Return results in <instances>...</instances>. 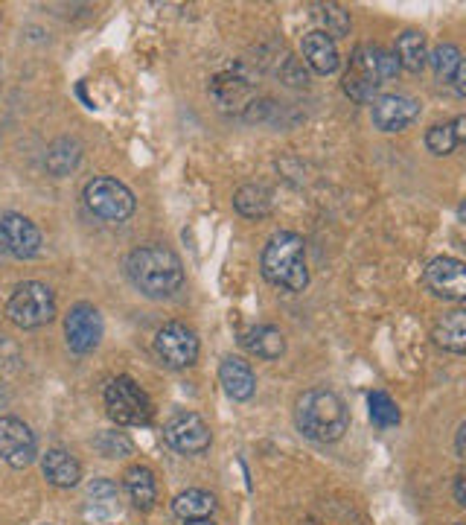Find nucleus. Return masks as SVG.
Wrapping results in <instances>:
<instances>
[{
    "instance_id": "1",
    "label": "nucleus",
    "mask_w": 466,
    "mask_h": 525,
    "mask_svg": "<svg viewBox=\"0 0 466 525\" xmlns=\"http://www.w3.org/2000/svg\"><path fill=\"white\" fill-rule=\"evenodd\" d=\"M126 272L132 283L149 298H167L181 289L184 283V266L175 251L164 245H140L129 254Z\"/></svg>"
},
{
    "instance_id": "2",
    "label": "nucleus",
    "mask_w": 466,
    "mask_h": 525,
    "mask_svg": "<svg viewBox=\"0 0 466 525\" xmlns=\"http://www.w3.org/2000/svg\"><path fill=\"white\" fill-rule=\"evenodd\" d=\"M298 429L318 444H333L347 432V406L330 388H309L298 397L295 409Z\"/></svg>"
},
{
    "instance_id": "3",
    "label": "nucleus",
    "mask_w": 466,
    "mask_h": 525,
    "mask_svg": "<svg viewBox=\"0 0 466 525\" xmlns=\"http://www.w3.org/2000/svg\"><path fill=\"white\" fill-rule=\"evenodd\" d=\"M263 275L268 283H274L286 292H300L309 283L303 237L292 234V231L274 234L263 248Z\"/></svg>"
},
{
    "instance_id": "4",
    "label": "nucleus",
    "mask_w": 466,
    "mask_h": 525,
    "mask_svg": "<svg viewBox=\"0 0 466 525\" xmlns=\"http://www.w3.org/2000/svg\"><path fill=\"white\" fill-rule=\"evenodd\" d=\"M397 73H400V65H397L391 50H385L379 44H362L353 53L350 70L344 76V91L356 103H367V100H373L376 88L385 85L388 79H394Z\"/></svg>"
},
{
    "instance_id": "5",
    "label": "nucleus",
    "mask_w": 466,
    "mask_h": 525,
    "mask_svg": "<svg viewBox=\"0 0 466 525\" xmlns=\"http://www.w3.org/2000/svg\"><path fill=\"white\" fill-rule=\"evenodd\" d=\"M6 315L12 318V324L24 327V330H35L41 324H50L53 315H56V298H53V289L47 283H38V280H27L21 283L9 304H6Z\"/></svg>"
},
{
    "instance_id": "6",
    "label": "nucleus",
    "mask_w": 466,
    "mask_h": 525,
    "mask_svg": "<svg viewBox=\"0 0 466 525\" xmlns=\"http://www.w3.org/2000/svg\"><path fill=\"white\" fill-rule=\"evenodd\" d=\"M105 409L120 426H140L152 420V400L132 377H114L105 385Z\"/></svg>"
},
{
    "instance_id": "7",
    "label": "nucleus",
    "mask_w": 466,
    "mask_h": 525,
    "mask_svg": "<svg viewBox=\"0 0 466 525\" xmlns=\"http://www.w3.org/2000/svg\"><path fill=\"white\" fill-rule=\"evenodd\" d=\"M85 205L105 222H126L134 213V193L117 178H94L85 187Z\"/></svg>"
},
{
    "instance_id": "8",
    "label": "nucleus",
    "mask_w": 466,
    "mask_h": 525,
    "mask_svg": "<svg viewBox=\"0 0 466 525\" xmlns=\"http://www.w3.org/2000/svg\"><path fill=\"white\" fill-rule=\"evenodd\" d=\"M155 353L167 362L169 368H187L199 359V339L187 324L169 321L155 336Z\"/></svg>"
},
{
    "instance_id": "9",
    "label": "nucleus",
    "mask_w": 466,
    "mask_h": 525,
    "mask_svg": "<svg viewBox=\"0 0 466 525\" xmlns=\"http://www.w3.org/2000/svg\"><path fill=\"white\" fill-rule=\"evenodd\" d=\"M67 348L73 353H91L102 339V315L94 304H76L65 318Z\"/></svg>"
},
{
    "instance_id": "10",
    "label": "nucleus",
    "mask_w": 466,
    "mask_h": 525,
    "mask_svg": "<svg viewBox=\"0 0 466 525\" xmlns=\"http://www.w3.org/2000/svg\"><path fill=\"white\" fill-rule=\"evenodd\" d=\"M0 458L15 470L33 464L35 435L24 420L0 418Z\"/></svg>"
},
{
    "instance_id": "11",
    "label": "nucleus",
    "mask_w": 466,
    "mask_h": 525,
    "mask_svg": "<svg viewBox=\"0 0 466 525\" xmlns=\"http://www.w3.org/2000/svg\"><path fill=\"white\" fill-rule=\"evenodd\" d=\"M167 444L172 450L184 455H199L210 447V426L196 415V412H181L169 420L167 429Z\"/></svg>"
},
{
    "instance_id": "12",
    "label": "nucleus",
    "mask_w": 466,
    "mask_h": 525,
    "mask_svg": "<svg viewBox=\"0 0 466 525\" xmlns=\"http://www.w3.org/2000/svg\"><path fill=\"white\" fill-rule=\"evenodd\" d=\"M0 248L18 260H30L41 248V231L21 213H6L0 219Z\"/></svg>"
},
{
    "instance_id": "13",
    "label": "nucleus",
    "mask_w": 466,
    "mask_h": 525,
    "mask_svg": "<svg viewBox=\"0 0 466 525\" xmlns=\"http://www.w3.org/2000/svg\"><path fill=\"white\" fill-rule=\"evenodd\" d=\"M426 283L437 298L464 301L466 298V266L455 257H434L426 269Z\"/></svg>"
},
{
    "instance_id": "14",
    "label": "nucleus",
    "mask_w": 466,
    "mask_h": 525,
    "mask_svg": "<svg viewBox=\"0 0 466 525\" xmlns=\"http://www.w3.org/2000/svg\"><path fill=\"white\" fill-rule=\"evenodd\" d=\"M417 117H420V105L405 94H385L373 100V123L382 132H402Z\"/></svg>"
},
{
    "instance_id": "15",
    "label": "nucleus",
    "mask_w": 466,
    "mask_h": 525,
    "mask_svg": "<svg viewBox=\"0 0 466 525\" xmlns=\"http://www.w3.org/2000/svg\"><path fill=\"white\" fill-rule=\"evenodd\" d=\"M300 53H303V62L315 70V73H321V76L335 73V70H338V62H341V59H338L335 41L324 33V30H312V33L303 35Z\"/></svg>"
},
{
    "instance_id": "16",
    "label": "nucleus",
    "mask_w": 466,
    "mask_h": 525,
    "mask_svg": "<svg viewBox=\"0 0 466 525\" xmlns=\"http://www.w3.org/2000/svg\"><path fill=\"white\" fill-rule=\"evenodd\" d=\"M85 517L97 525H108L114 517H120V490H117L114 482H108V479H94L91 482Z\"/></svg>"
},
{
    "instance_id": "17",
    "label": "nucleus",
    "mask_w": 466,
    "mask_h": 525,
    "mask_svg": "<svg viewBox=\"0 0 466 525\" xmlns=\"http://www.w3.org/2000/svg\"><path fill=\"white\" fill-rule=\"evenodd\" d=\"M41 473L53 488H73L82 479V464L67 453V450H47L41 458Z\"/></svg>"
},
{
    "instance_id": "18",
    "label": "nucleus",
    "mask_w": 466,
    "mask_h": 525,
    "mask_svg": "<svg viewBox=\"0 0 466 525\" xmlns=\"http://www.w3.org/2000/svg\"><path fill=\"white\" fill-rule=\"evenodd\" d=\"M219 380L225 385L228 397L233 400H248L257 388V377L251 371V365L239 356H225L219 365Z\"/></svg>"
},
{
    "instance_id": "19",
    "label": "nucleus",
    "mask_w": 466,
    "mask_h": 525,
    "mask_svg": "<svg viewBox=\"0 0 466 525\" xmlns=\"http://www.w3.org/2000/svg\"><path fill=\"white\" fill-rule=\"evenodd\" d=\"M434 342L449 353H464L466 350V313L452 310L443 313L434 324Z\"/></svg>"
},
{
    "instance_id": "20",
    "label": "nucleus",
    "mask_w": 466,
    "mask_h": 525,
    "mask_svg": "<svg viewBox=\"0 0 466 525\" xmlns=\"http://www.w3.org/2000/svg\"><path fill=\"white\" fill-rule=\"evenodd\" d=\"M242 345H245V350H251L254 356H260V359H280L283 350H286V339H283V333L277 327L260 324V327H251L242 336Z\"/></svg>"
},
{
    "instance_id": "21",
    "label": "nucleus",
    "mask_w": 466,
    "mask_h": 525,
    "mask_svg": "<svg viewBox=\"0 0 466 525\" xmlns=\"http://www.w3.org/2000/svg\"><path fill=\"white\" fill-rule=\"evenodd\" d=\"M172 511L184 523H190V520H210V514L216 511V499L207 490L190 488L172 499Z\"/></svg>"
},
{
    "instance_id": "22",
    "label": "nucleus",
    "mask_w": 466,
    "mask_h": 525,
    "mask_svg": "<svg viewBox=\"0 0 466 525\" xmlns=\"http://www.w3.org/2000/svg\"><path fill=\"white\" fill-rule=\"evenodd\" d=\"M126 490L132 496L134 508L149 511L158 499V485H155V473L143 464H134L126 470Z\"/></svg>"
},
{
    "instance_id": "23",
    "label": "nucleus",
    "mask_w": 466,
    "mask_h": 525,
    "mask_svg": "<svg viewBox=\"0 0 466 525\" xmlns=\"http://www.w3.org/2000/svg\"><path fill=\"white\" fill-rule=\"evenodd\" d=\"M394 59L397 65H402L411 73H420L429 62V50H426V38L417 30H405V33L397 38V50H394Z\"/></svg>"
},
{
    "instance_id": "24",
    "label": "nucleus",
    "mask_w": 466,
    "mask_h": 525,
    "mask_svg": "<svg viewBox=\"0 0 466 525\" xmlns=\"http://www.w3.org/2000/svg\"><path fill=\"white\" fill-rule=\"evenodd\" d=\"M79 158H82V146H79V140L73 138H62L56 140L50 149H47V158H44V164H47V170L53 175H70L76 167H79Z\"/></svg>"
},
{
    "instance_id": "25",
    "label": "nucleus",
    "mask_w": 466,
    "mask_h": 525,
    "mask_svg": "<svg viewBox=\"0 0 466 525\" xmlns=\"http://www.w3.org/2000/svg\"><path fill=\"white\" fill-rule=\"evenodd\" d=\"M233 208L239 210L242 216H248V219H260V216H266L271 210V193L263 184H245V187L236 190Z\"/></svg>"
},
{
    "instance_id": "26",
    "label": "nucleus",
    "mask_w": 466,
    "mask_h": 525,
    "mask_svg": "<svg viewBox=\"0 0 466 525\" xmlns=\"http://www.w3.org/2000/svg\"><path fill=\"white\" fill-rule=\"evenodd\" d=\"M367 406H370V420H373L379 429H391V426L400 423V409H397V403H394L385 391H370Z\"/></svg>"
},
{
    "instance_id": "27",
    "label": "nucleus",
    "mask_w": 466,
    "mask_h": 525,
    "mask_svg": "<svg viewBox=\"0 0 466 525\" xmlns=\"http://www.w3.org/2000/svg\"><path fill=\"white\" fill-rule=\"evenodd\" d=\"M429 62H432L437 79H443V82H449V79L458 73V68L464 65L461 50H458L455 44H437L432 50V56H429Z\"/></svg>"
},
{
    "instance_id": "28",
    "label": "nucleus",
    "mask_w": 466,
    "mask_h": 525,
    "mask_svg": "<svg viewBox=\"0 0 466 525\" xmlns=\"http://www.w3.org/2000/svg\"><path fill=\"white\" fill-rule=\"evenodd\" d=\"M426 146H429V152H434V155H449L458 146V138L452 132V123H437V126H432L426 132Z\"/></svg>"
},
{
    "instance_id": "29",
    "label": "nucleus",
    "mask_w": 466,
    "mask_h": 525,
    "mask_svg": "<svg viewBox=\"0 0 466 525\" xmlns=\"http://www.w3.org/2000/svg\"><path fill=\"white\" fill-rule=\"evenodd\" d=\"M321 18H324L327 35H330L333 41L350 33V15H347L338 3H324V6H321Z\"/></svg>"
},
{
    "instance_id": "30",
    "label": "nucleus",
    "mask_w": 466,
    "mask_h": 525,
    "mask_svg": "<svg viewBox=\"0 0 466 525\" xmlns=\"http://www.w3.org/2000/svg\"><path fill=\"white\" fill-rule=\"evenodd\" d=\"M94 447H97L105 458H126V455L132 453L129 438H123L120 432H100L97 441H94Z\"/></svg>"
},
{
    "instance_id": "31",
    "label": "nucleus",
    "mask_w": 466,
    "mask_h": 525,
    "mask_svg": "<svg viewBox=\"0 0 466 525\" xmlns=\"http://www.w3.org/2000/svg\"><path fill=\"white\" fill-rule=\"evenodd\" d=\"M455 502L458 505H466V493H464V476L455 479Z\"/></svg>"
},
{
    "instance_id": "32",
    "label": "nucleus",
    "mask_w": 466,
    "mask_h": 525,
    "mask_svg": "<svg viewBox=\"0 0 466 525\" xmlns=\"http://www.w3.org/2000/svg\"><path fill=\"white\" fill-rule=\"evenodd\" d=\"M464 435H466V423H461V426H458V444H455L461 458H464Z\"/></svg>"
},
{
    "instance_id": "33",
    "label": "nucleus",
    "mask_w": 466,
    "mask_h": 525,
    "mask_svg": "<svg viewBox=\"0 0 466 525\" xmlns=\"http://www.w3.org/2000/svg\"><path fill=\"white\" fill-rule=\"evenodd\" d=\"M184 525H213V523H210V520H190V523Z\"/></svg>"
},
{
    "instance_id": "34",
    "label": "nucleus",
    "mask_w": 466,
    "mask_h": 525,
    "mask_svg": "<svg viewBox=\"0 0 466 525\" xmlns=\"http://www.w3.org/2000/svg\"><path fill=\"white\" fill-rule=\"evenodd\" d=\"M306 525H318V523H306Z\"/></svg>"
},
{
    "instance_id": "35",
    "label": "nucleus",
    "mask_w": 466,
    "mask_h": 525,
    "mask_svg": "<svg viewBox=\"0 0 466 525\" xmlns=\"http://www.w3.org/2000/svg\"><path fill=\"white\" fill-rule=\"evenodd\" d=\"M458 525H461V523H458Z\"/></svg>"
}]
</instances>
